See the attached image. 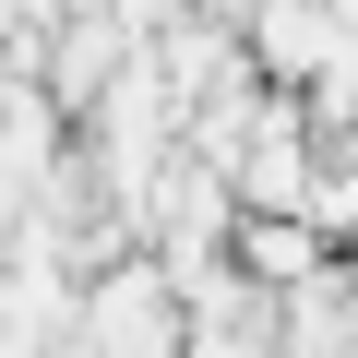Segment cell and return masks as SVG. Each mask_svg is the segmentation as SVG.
Segmentation results:
<instances>
[{
	"label": "cell",
	"mask_w": 358,
	"mask_h": 358,
	"mask_svg": "<svg viewBox=\"0 0 358 358\" xmlns=\"http://www.w3.org/2000/svg\"><path fill=\"white\" fill-rule=\"evenodd\" d=\"M179 287H167V263L143 251V239H120V251H96L84 275H72V358H179Z\"/></svg>",
	"instance_id": "1"
},
{
	"label": "cell",
	"mask_w": 358,
	"mask_h": 358,
	"mask_svg": "<svg viewBox=\"0 0 358 358\" xmlns=\"http://www.w3.org/2000/svg\"><path fill=\"white\" fill-rule=\"evenodd\" d=\"M131 48H143V36H131L120 13H96V0H48V13L24 24V48H13V60H24V72L60 96V120H72V108H84V96L131 60Z\"/></svg>",
	"instance_id": "2"
},
{
	"label": "cell",
	"mask_w": 358,
	"mask_h": 358,
	"mask_svg": "<svg viewBox=\"0 0 358 358\" xmlns=\"http://www.w3.org/2000/svg\"><path fill=\"white\" fill-rule=\"evenodd\" d=\"M96 13H120L131 36H155V24H179V13H192V0H96Z\"/></svg>",
	"instance_id": "3"
},
{
	"label": "cell",
	"mask_w": 358,
	"mask_h": 358,
	"mask_svg": "<svg viewBox=\"0 0 358 358\" xmlns=\"http://www.w3.org/2000/svg\"><path fill=\"white\" fill-rule=\"evenodd\" d=\"M334 143H346V155H358V108H346V131H334Z\"/></svg>",
	"instance_id": "4"
}]
</instances>
